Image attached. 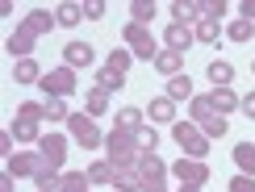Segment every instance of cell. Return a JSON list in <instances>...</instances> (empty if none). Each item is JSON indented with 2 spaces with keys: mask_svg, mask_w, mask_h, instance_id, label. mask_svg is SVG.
<instances>
[{
  "mask_svg": "<svg viewBox=\"0 0 255 192\" xmlns=\"http://www.w3.org/2000/svg\"><path fill=\"white\" fill-rule=\"evenodd\" d=\"M105 151H109L113 172H130V167H138V159H142V151H138L130 130H113L109 138H105Z\"/></svg>",
  "mask_w": 255,
  "mask_h": 192,
  "instance_id": "cell-1",
  "label": "cell"
},
{
  "mask_svg": "<svg viewBox=\"0 0 255 192\" xmlns=\"http://www.w3.org/2000/svg\"><path fill=\"white\" fill-rule=\"evenodd\" d=\"M46 117V104H38V100H25L17 109V121L8 125V134L17 138V142H42V130H38V121Z\"/></svg>",
  "mask_w": 255,
  "mask_h": 192,
  "instance_id": "cell-2",
  "label": "cell"
},
{
  "mask_svg": "<svg viewBox=\"0 0 255 192\" xmlns=\"http://www.w3.org/2000/svg\"><path fill=\"white\" fill-rule=\"evenodd\" d=\"M42 92H46V100H67L71 92L80 88L76 84V71L67 67V63H63V67H55V71H46V76H42V84H38Z\"/></svg>",
  "mask_w": 255,
  "mask_h": 192,
  "instance_id": "cell-3",
  "label": "cell"
},
{
  "mask_svg": "<svg viewBox=\"0 0 255 192\" xmlns=\"http://www.w3.org/2000/svg\"><path fill=\"white\" fill-rule=\"evenodd\" d=\"M172 138L180 142V151H184L188 159H201V155H209V138L201 134L193 121H172Z\"/></svg>",
  "mask_w": 255,
  "mask_h": 192,
  "instance_id": "cell-4",
  "label": "cell"
},
{
  "mask_svg": "<svg viewBox=\"0 0 255 192\" xmlns=\"http://www.w3.org/2000/svg\"><path fill=\"white\" fill-rule=\"evenodd\" d=\"M122 38H126V46H130V55H134V59H146V63H155V59H159L155 38H151V29H146V25H134V21H130V25L122 29Z\"/></svg>",
  "mask_w": 255,
  "mask_h": 192,
  "instance_id": "cell-5",
  "label": "cell"
},
{
  "mask_svg": "<svg viewBox=\"0 0 255 192\" xmlns=\"http://www.w3.org/2000/svg\"><path fill=\"white\" fill-rule=\"evenodd\" d=\"M172 176L180 180V188H201V184H209L205 159H180V163L172 167Z\"/></svg>",
  "mask_w": 255,
  "mask_h": 192,
  "instance_id": "cell-6",
  "label": "cell"
},
{
  "mask_svg": "<svg viewBox=\"0 0 255 192\" xmlns=\"http://www.w3.org/2000/svg\"><path fill=\"white\" fill-rule=\"evenodd\" d=\"M67 130H71V138H76L80 146H88V151L105 142V138H101V130H97V121H92L88 113H71V117H67Z\"/></svg>",
  "mask_w": 255,
  "mask_h": 192,
  "instance_id": "cell-7",
  "label": "cell"
},
{
  "mask_svg": "<svg viewBox=\"0 0 255 192\" xmlns=\"http://www.w3.org/2000/svg\"><path fill=\"white\" fill-rule=\"evenodd\" d=\"M138 176H142V188L146 192H155V188H163L167 167H163V159H159V155H142V159H138Z\"/></svg>",
  "mask_w": 255,
  "mask_h": 192,
  "instance_id": "cell-8",
  "label": "cell"
},
{
  "mask_svg": "<svg viewBox=\"0 0 255 192\" xmlns=\"http://www.w3.org/2000/svg\"><path fill=\"white\" fill-rule=\"evenodd\" d=\"M34 42H38V34L34 29H25V25H17V34H8V55H17V59H34Z\"/></svg>",
  "mask_w": 255,
  "mask_h": 192,
  "instance_id": "cell-9",
  "label": "cell"
},
{
  "mask_svg": "<svg viewBox=\"0 0 255 192\" xmlns=\"http://www.w3.org/2000/svg\"><path fill=\"white\" fill-rule=\"evenodd\" d=\"M214 117H222V113L214 109V100H209V96H193V100H188V121H193L197 130H201V125H209Z\"/></svg>",
  "mask_w": 255,
  "mask_h": 192,
  "instance_id": "cell-10",
  "label": "cell"
},
{
  "mask_svg": "<svg viewBox=\"0 0 255 192\" xmlns=\"http://www.w3.org/2000/svg\"><path fill=\"white\" fill-rule=\"evenodd\" d=\"M193 38H197L193 29H188V25H176V21L163 29V42H167V50H176V55H184V50L193 46Z\"/></svg>",
  "mask_w": 255,
  "mask_h": 192,
  "instance_id": "cell-11",
  "label": "cell"
},
{
  "mask_svg": "<svg viewBox=\"0 0 255 192\" xmlns=\"http://www.w3.org/2000/svg\"><path fill=\"white\" fill-rule=\"evenodd\" d=\"M92 55H97V50H92L88 42H67V46H63V59H67V67H71V71L88 67V63H92Z\"/></svg>",
  "mask_w": 255,
  "mask_h": 192,
  "instance_id": "cell-12",
  "label": "cell"
},
{
  "mask_svg": "<svg viewBox=\"0 0 255 192\" xmlns=\"http://www.w3.org/2000/svg\"><path fill=\"white\" fill-rule=\"evenodd\" d=\"M151 67L159 71V76L176 80V76H180V67H184V55H176V50H159V59L151 63Z\"/></svg>",
  "mask_w": 255,
  "mask_h": 192,
  "instance_id": "cell-13",
  "label": "cell"
},
{
  "mask_svg": "<svg viewBox=\"0 0 255 192\" xmlns=\"http://www.w3.org/2000/svg\"><path fill=\"white\" fill-rule=\"evenodd\" d=\"M42 76H46V71L38 67V59H17V67H13L17 84H42Z\"/></svg>",
  "mask_w": 255,
  "mask_h": 192,
  "instance_id": "cell-14",
  "label": "cell"
},
{
  "mask_svg": "<svg viewBox=\"0 0 255 192\" xmlns=\"http://www.w3.org/2000/svg\"><path fill=\"white\" fill-rule=\"evenodd\" d=\"M205 76H209V84H214V88H230V80H235V67H230L226 59H214L205 67Z\"/></svg>",
  "mask_w": 255,
  "mask_h": 192,
  "instance_id": "cell-15",
  "label": "cell"
},
{
  "mask_svg": "<svg viewBox=\"0 0 255 192\" xmlns=\"http://www.w3.org/2000/svg\"><path fill=\"white\" fill-rule=\"evenodd\" d=\"M8 176H38V155H8V167H4Z\"/></svg>",
  "mask_w": 255,
  "mask_h": 192,
  "instance_id": "cell-16",
  "label": "cell"
},
{
  "mask_svg": "<svg viewBox=\"0 0 255 192\" xmlns=\"http://www.w3.org/2000/svg\"><path fill=\"white\" fill-rule=\"evenodd\" d=\"M105 109H109V92L105 88H88V96H84V113L88 117H105Z\"/></svg>",
  "mask_w": 255,
  "mask_h": 192,
  "instance_id": "cell-17",
  "label": "cell"
},
{
  "mask_svg": "<svg viewBox=\"0 0 255 192\" xmlns=\"http://www.w3.org/2000/svg\"><path fill=\"white\" fill-rule=\"evenodd\" d=\"M209 100H214V109H218L222 117H226V113H235L239 104H243V100H239V96L230 92V88H214V92H209Z\"/></svg>",
  "mask_w": 255,
  "mask_h": 192,
  "instance_id": "cell-18",
  "label": "cell"
},
{
  "mask_svg": "<svg viewBox=\"0 0 255 192\" xmlns=\"http://www.w3.org/2000/svg\"><path fill=\"white\" fill-rule=\"evenodd\" d=\"M55 21H59L63 29L80 25V21H84V4H71V0H67V4H59V8H55Z\"/></svg>",
  "mask_w": 255,
  "mask_h": 192,
  "instance_id": "cell-19",
  "label": "cell"
},
{
  "mask_svg": "<svg viewBox=\"0 0 255 192\" xmlns=\"http://www.w3.org/2000/svg\"><path fill=\"white\" fill-rule=\"evenodd\" d=\"M235 163H239L243 176L255 180V146H251V142H239V146H235Z\"/></svg>",
  "mask_w": 255,
  "mask_h": 192,
  "instance_id": "cell-20",
  "label": "cell"
},
{
  "mask_svg": "<svg viewBox=\"0 0 255 192\" xmlns=\"http://www.w3.org/2000/svg\"><path fill=\"white\" fill-rule=\"evenodd\" d=\"M21 25H25V29H34V34H50V25H59V21L50 17L46 8H34V13H29L25 21H21Z\"/></svg>",
  "mask_w": 255,
  "mask_h": 192,
  "instance_id": "cell-21",
  "label": "cell"
},
{
  "mask_svg": "<svg viewBox=\"0 0 255 192\" xmlns=\"http://www.w3.org/2000/svg\"><path fill=\"white\" fill-rule=\"evenodd\" d=\"M88 180H92V184H101V188H105V184L113 188L118 172H113V163H109V159H101V163H92V167H88Z\"/></svg>",
  "mask_w": 255,
  "mask_h": 192,
  "instance_id": "cell-22",
  "label": "cell"
},
{
  "mask_svg": "<svg viewBox=\"0 0 255 192\" xmlns=\"http://www.w3.org/2000/svg\"><path fill=\"white\" fill-rule=\"evenodd\" d=\"M172 21H176V25H188V21H201V4H188V0H176V4H172Z\"/></svg>",
  "mask_w": 255,
  "mask_h": 192,
  "instance_id": "cell-23",
  "label": "cell"
},
{
  "mask_svg": "<svg viewBox=\"0 0 255 192\" xmlns=\"http://www.w3.org/2000/svg\"><path fill=\"white\" fill-rule=\"evenodd\" d=\"M113 192H142V176H138V167H130V172H118V180H113Z\"/></svg>",
  "mask_w": 255,
  "mask_h": 192,
  "instance_id": "cell-24",
  "label": "cell"
},
{
  "mask_svg": "<svg viewBox=\"0 0 255 192\" xmlns=\"http://www.w3.org/2000/svg\"><path fill=\"white\" fill-rule=\"evenodd\" d=\"M167 100H193V80H188V76L167 80Z\"/></svg>",
  "mask_w": 255,
  "mask_h": 192,
  "instance_id": "cell-25",
  "label": "cell"
},
{
  "mask_svg": "<svg viewBox=\"0 0 255 192\" xmlns=\"http://www.w3.org/2000/svg\"><path fill=\"white\" fill-rule=\"evenodd\" d=\"M134 142H138V151H142V155H155V146H159L155 125H138V130H134Z\"/></svg>",
  "mask_w": 255,
  "mask_h": 192,
  "instance_id": "cell-26",
  "label": "cell"
},
{
  "mask_svg": "<svg viewBox=\"0 0 255 192\" xmlns=\"http://www.w3.org/2000/svg\"><path fill=\"white\" fill-rule=\"evenodd\" d=\"M151 117H155V121H176V100L155 96V100H151Z\"/></svg>",
  "mask_w": 255,
  "mask_h": 192,
  "instance_id": "cell-27",
  "label": "cell"
},
{
  "mask_svg": "<svg viewBox=\"0 0 255 192\" xmlns=\"http://www.w3.org/2000/svg\"><path fill=\"white\" fill-rule=\"evenodd\" d=\"M130 17H134V25L155 21V0H134V4H130Z\"/></svg>",
  "mask_w": 255,
  "mask_h": 192,
  "instance_id": "cell-28",
  "label": "cell"
},
{
  "mask_svg": "<svg viewBox=\"0 0 255 192\" xmlns=\"http://www.w3.org/2000/svg\"><path fill=\"white\" fill-rule=\"evenodd\" d=\"M138 125H142V109H134V104H126V109L118 113V130H138Z\"/></svg>",
  "mask_w": 255,
  "mask_h": 192,
  "instance_id": "cell-29",
  "label": "cell"
},
{
  "mask_svg": "<svg viewBox=\"0 0 255 192\" xmlns=\"http://www.w3.org/2000/svg\"><path fill=\"white\" fill-rule=\"evenodd\" d=\"M88 172H63V192H88Z\"/></svg>",
  "mask_w": 255,
  "mask_h": 192,
  "instance_id": "cell-30",
  "label": "cell"
},
{
  "mask_svg": "<svg viewBox=\"0 0 255 192\" xmlns=\"http://www.w3.org/2000/svg\"><path fill=\"white\" fill-rule=\"evenodd\" d=\"M193 34H197V42H205V46H218V34H222V29H218V21H197Z\"/></svg>",
  "mask_w": 255,
  "mask_h": 192,
  "instance_id": "cell-31",
  "label": "cell"
},
{
  "mask_svg": "<svg viewBox=\"0 0 255 192\" xmlns=\"http://www.w3.org/2000/svg\"><path fill=\"white\" fill-rule=\"evenodd\" d=\"M122 84H126V76H122V71H113V67H101V76H97V88L113 92V88H122Z\"/></svg>",
  "mask_w": 255,
  "mask_h": 192,
  "instance_id": "cell-32",
  "label": "cell"
},
{
  "mask_svg": "<svg viewBox=\"0 0 255 192\" xmlns=\"http://www.w3.org/2000/svg\"><path fill=\"white\" fill-rule=\"evenodd\" d=\"M226 38L230 42H247V38H255V25H251V21H230Z\"/></svg>",
  "mask_w": 255,
  "mask_h": 192,
  "instance_id": "cell-33",
  "label": "cell"
},
{
  "mask_svg": "<svg viewBox=\"0 0 255 192\" xmlns=\"http://www.w3.org/2000/svg\"><path fill=\"white\" fill-rule=\"evenodd\" d=\"M226 17V0H205L201 4V21H222Z\"/></svg>",
  "mask_w": 255,
  "mask_h": 192,
  "instance_id": "cell-34",
  "label": "cell"
},
{
  "mask_svg": "<svg viewBox=\"0 0 255 192\" xmlns=\"http://www.w3.org/2000/svg\"><path fill=\"white\" fill-rule=\"evenodd\" d=\"M130 63H134L130 50H118V46H113V55H109V63H105V67H113V71H122V76H126V67H130Z\"/></svg>",
  "mask_w": 255,
  "mask_h": 192,
  "instance_id": "cell-35",
  "label": "cell"
},
{
  "mask_svg": "<svg viewBox=\"0 0 255 192\" xmlns=\"http://www.w3.org/2000/svg\"><path fill=\"white\" fill-rule=\"evenodd\" d=\"M67 104H63V100H46V121H67Z\"/></svg>",
  "mask_w": 255,
  "mask_h": 192,
  "instance_id": "cell-36",
  "label": "cell"
},
{
  "mask_svg": "<svg viewBox=\"0 0 255 192\" xmlns=\"http://www.w3.org/2000/svg\"><path fill=\"white\" fill-rule=\"evenodd\" d=\"M230 192H255V180L251 176H235L230 180Z\"/></svg>",
  "mask_w": 255,
  "mask_h": 192,
  "instance_id": "cell-37",
  "label": "cell"
},
{
  "mask_svg": "<svg viewBox=\"0 0 255 192\" xmlns=\"http://www.w3.org/2000/svg\"><path fill=\"white\" fill-rule=\"evenodd\" d=\"M84 17H88V21H101V17H105V4H101V0H88V4H84Z\"/></svg>",
  "mask_w": 255,
  "mask_h": 192,
  "instance_id": "cell-38",
  "label": "cell"
},
{
  "mask_svg": "<svg viewBox=\"0 0 255 192\" xmlns=\"http://www.w3.org/2000/svg\"><path fill=\"white\" fill-rule=\"evenodd\" d=\"M239 109H243V113H247L251 121H255V92H247V96H243V104H239Z\"/></svg>",
  "mask_w": 255,
  "mask_h": 192,
  "instance_id": "cell-39",
  "label": "cell"
},
{
  "mask_svg": "<svg viewBox=\"0 0 255 192\" xmlns=\"http://www.w3.org/2000/svg\"><path fill=\"white\" fill-rule=\"evenodd\" d=\"M0 155H13V134H8V130L0 134Z\"/></svg>",
  "mask_w": 255,
  "mask_h": 192,
  "instance_id": "cell-40",
  "label": "cell"
},
{
  "mask_svg": "<svg viewBox=\"0 0 255 192\" xmlns=\"http://www.w3.org/2000/svg\"><path fill=\"white\" fill-rule=\"evenodd\" d=\"M243 21H251V25H255V0H243Z\"/></svg>",
  "mask_w": 255,
  "mask_h": 192,
  "instance_id": "cell-41",
  "label": "cell"
},
{
  "mask_svg": "<svg viewBox=\"0 0 255 192\" xmlns=\"http://www.w3.org/2000/svg\"><path fill=\"white\" fill-rule=\"evenodd\" d=\"M0 192H13V176H8V172L0 176Z\"/></svg>",
  "mask_w": 255,
  "mask_h": 192,
  "instance_id": "cell-42",
  "label": "cell"
},
{
  "mask_svg": "<svg viewBox=\"0 0 255 192\" xmlns=\"http://www.w3.org/2000/svg\"><path fill=\"white\" fill-rule=\"evenodd\" d=\"M180 192H201V188H180Z\"/></svg>",
  "mask_w": 255,
  "mask_h": 192,
  "instance_id": "cell-43",
  "label": "cell"
},
{
  "mask_svg": "<svg viewBox=\"0 0 255 192\" xmlns=\"http://www.w3.org/2000/svg\"><path fill=\"white\" fill-rule=\"evenodd\" d=\"M155 192H167V188H155Z\"/></svg>",
  "mask_w": 255,
  "mask_h": 192,
  "instance_id": "cell-44",
  "label": "cell"
},
{
  "mask_svg": "<svg viewBox=\"0 0 255 192\" xmlns=\"http://www.w3.org/2000/svg\"><path fill=\"white\" fill-rule=\"evenodd\" d=\"M251 71H255V63H251Z\"/></svg>",
  "mask_w": 255,
  "mask_h": 192,
  "instance_id": "cell-45",
  "label": "cell"
}]
</instances>
